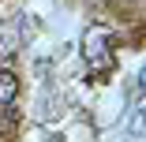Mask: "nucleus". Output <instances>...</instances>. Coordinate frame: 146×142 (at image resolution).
I'll list each match as a JSON object with an SVG mask.
<instances>
[{
  "instance_id": "nucleus-1",
  "label": "nucleus",
  "mask_w": 146,
  "mask_h": 142,
  "mask_svg": "<svg viewBox=\"0 0 146 142\" xmlns=\"http://www.w3.org/2000/svg\"><path fill=\"white\" fill-rule=\"evenodd\" d=\"M82 56H86V64L98 67V71L112 67V45H109V34L101 26H90V30L82 34Z\"/></svg>"
},
{
  "instance_id": "nucleus-2",
  "label": "nucleus",
  "mask_w": 146,
  "mask_h": 142,
  "mask_svg": "<svg viewBox=\"0 0 146 142\" xmlns=\"http://www.w3.org/2000/svg\"><path fill=\"white\" fill-rule=\"evenodd\" d=\"M15 94H19V79H15V71L0 67V105H11Z\"/></svg>"
}]
</instances>
